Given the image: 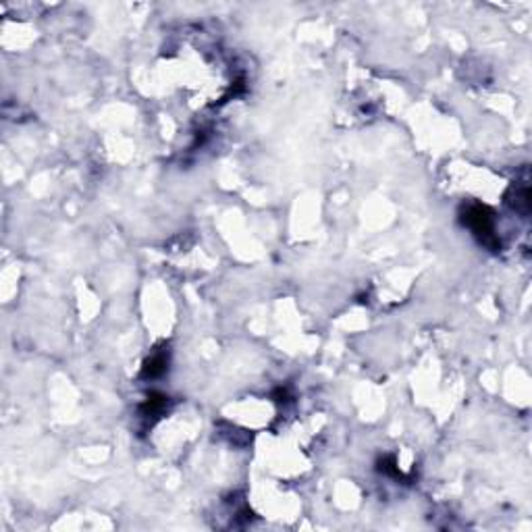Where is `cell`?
<instances>
[{"mask_svg":"<svg viewBox=\"0 0 532 532\" xmlns=\"http://www.w3.org/2000/svg\"><path fill=\"white\" fill-rule=\"evenodd\" d=\"M459 216H461V223L478 237V242H480L482 246H487V248L493 250V252L501 250V242H499V237L495 235L493 210H491L487 204H480V202L464 204Z\"/></svg>","mask_w":532,"mask_h":532,"instance_id":"6da1fadb","label":"cell"},{"mask_svg":"<svg viewBox=\"0 0 532 532\" xmlns=\"http://www.w3.org/2000/svg\"><path fill=\"white\" fill-rule=\"evenodd\" d=\"M167 370H169V352L167 350H156L154 354L144 362V366H142V378H146V380L161 378Z\"/></svg>","mask_w":532,"mask_h":532,"instance_id":"7a4b0ae2","label":"cell"},{"mask_svg":"<svg viewBox=\"0 0 532 532\" xmlns=\"http://www.w3.org/2000/svg\"><path fill=\"white\" fill-rule=\"evenodd\" d=\"M167 406H169V397L167 395H163V393H150L146 397V401L140 406V416L144 420L154 422V420H158L167 412Z\"/></svg>","mask_w":532,"mask_h":532,"instance_id":"3957f363","label":"cell"},{"mask_svg":"<svg viewBox=\"0 0 532 532\" xmlns=\"http://www.w3.org/2000/svg\"><path fill=\"white\" fill-rule=\"evenodd\" d=\"M508 204L512 208H516L522 214L531 212V189L526 183L522 185H512V189L508 191Z\"/></svg>","mask_w":532,"mask_h":532,"instance_id":"277c9868","label":"cell"},{"mask_svg":"<svg viewBox=\"0 0 532 532\" xmlns=\"http://www.w3.org/2000/svg\"><path fill=\"white\" fill-rule=\"evenodd\" d=\"M378 472H383V474H387V476H393V478H404V474H401V470L397 468L393 455H387V457L378 459Z\"/></svg>","mask_w":532,"mask_h":532,"instance_id":"5b68a950","label":"cell"}]
</instances>
